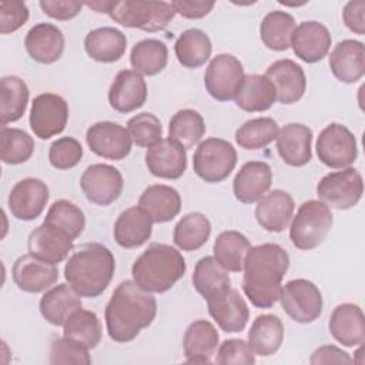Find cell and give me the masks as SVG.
I'll list each match as a JSON object with an SVG mask.
<instances>
[{"instance_id":"1","label":"cell","mask_w":365,"mask_h":365,"mask_svg":"<svg viewBox=\"0 0 365 365\" xmlns=\"http://www.w3.org/2000/svg\"><path fill=\"white\" fill-rule=\"evenodd\" d=\"M155 315L157 301L153 294L138 287L133 279L121 281L106 305L107 334L114 342H130L151 325Z\"/></svg>"},{"instance_id":"2","label":"cell","mask_w":365,"mask_h":365,"mask_svg":"<svg viewBox=\"0 0 365 365\" xmlns=\"http://www.w3.org/2000/svg\"><path fill=\"white\" fill-rule=\"evenodd\" d=\"M288 267L289 255L278 244L265 242L250 248L242 268V291L254 307H274Z\"/></svg>"},{"instance_id":"3","label":"cell","mask_w":365,"mask_h":365,"mask_svg":"<svg viewBox=\"0 0 365 365\" xmlns=\"http://www.w3.org/2000/svg\"><path fill=\"white\" fill-rule=\"evenodd\" d=\"M114 271L113 252L100 242H87L67 259L64 278L81 298H97L110 285Z\"/></svg>"},{"instance_id":"4","label":"cell","mask_w":365,"mask_h":365,"mask_svg":"<svg viewBox=\"0 0 365 365\" xmlns=\"http://www.w3.org/2000/svg\"><path fill=\"white\" fill-rule=\"evenodd\" d=\"M185 269V259L177 248L154 242L137 257L131 267V275L133 281L143 289L163 294L184 277Z\"/></svg>"},{"instance_id":"5","label":"cell","mask_w":365,"mask_h":365,"mask_svg":"<svg viewBox=\"0 0 365 365\" xmlns=\"http://www.w3.org/2000/svg\"><path fill=\"white\" fill-rule=\"evenodd\" d=\"M107 14L124 27L155 33L164 30L171 23L175 10L168 1L124 0L111 1Z\"/></svg>"},{"instance_id":"6","label":"cell","mask_w":365,"mask_h":365,"mask_svg":"<svg viewBox=\"0 0 365 365\" xmlns=\"http://www.w3.org/2000/svg\"><path fill=\"white\" fill-rule=\"evenodd\" d=\"M334 222L329 207L319 200L302 202L292 217L289 225V240L298 250L309 251L319 247Z\"/></svg>"},{"instance_id":"7","label":"cell","mask_w":365,"mask_h":365,"mask_svg":"<svg viewBox=\"0 0 365 365\" xmlns=\"http://www.w3.org/2000/svg\"><path fill=\"white\" fill-rule=\"evenodd\" d=\"M237 160V151L230 141L211 137L198 144L192 157V168L201 180L215 184L228 178Z\"/></svg>"},{"instance_id":"8","label":"cell","mask_w":365,"mask_h":365,"mask_svg":"<svg viewBox=\"0 0 365 365\" xmlns=\"http://www.w3.org/2000/svg\"><path fill=\"white\" fill-rule=\"evenodd\" d=\"M364 194V178L356 168L346 167L324 175L317 184L319 201L336 210L355 207Z\"/></svg>"},{"instance_id":"9","label":"cell","mask_w":365,"mask_h":365,"mask_svg":"<svg viewBox=\"0 0 365 365\" xmlns=\"http://www.w3.org/2000/svg\"><path fill=\"white\" fill-rule=\"evenodd\" d=\"M278 301L285 314L298 324H311L322 314V294L305 278L291 279L282 285Z\"/></svg>"},{"instance_id":"10","label":"cell","mask_w":365,"mask_h":365,"mask_svg":"<svg viewBox=\"0 0 365 365\" xmlns=\"http://www.w3.org/2000/svg\"><path fill=\"white\" fill-rule=\"evenodd\" d=\"M319 161L329 168H346L358 157V144L351 130L339 123L328 124L315 144Z\"/></svg>"},{"instance_id":"11","label":"cell","mask_w":365,"mask_h":365,"mask_svg":"<svg viewBox=\"0 0 365 365\" xmlns=\"http://www.w3.org/2000/svg\"><path fill=\"white\" fill-rule=\"evenodd\" d=\"M68 121V104L56 93H43L34 97L29 123L36 137L48 140L60 134Z\"/></svg>"},{"instance_id":"12","label":"cell","mask_w":365,"mask_h":365,"mask_svg":"<svg viewBox=\"0 0 365 365\" xmlns=\"http://www.w3.org/2000/svg\"><path fill=\"white\" fill-rule=\"evenodd\" d=\"M244 76L241 61L232 54L221 53L210 61L204 74V86L214 100L230 101L234 100Z\"/></svg>"},{"instance_id":"13","label":"cell","mask_w":365,"mask_h":365,"mask_svg":"<svg viewBox=\"0 0 365 365\" xmlns=\"http://www.w3.org/2000/svg\"><path fill=\"white\" fill-rule=\"evenodd\" d=\"M80 187L90 202L107 207L121 195L124 180L114 165L97 163L84 170L80 177Z\"/></svg>"},{"instance_id":"14","label":"cell","mask_w":365,"mask_h":365,"mask_svg":"<svg viewBox=\"0 0 365 365\" xmlns=\"http://www.w3.org/2000/svg\"><path fill=\"white\" fill-rule=\"evenodd\" d=\"M86 141L91 153L106 160L120 161L131 153L128 130L118 123L98 121L87 128Z\"/></svg>"},{"instance_id":"15","label":"cell","mask_w":365,"mask_h":365,"mask_svg":"<svg viewBox=\"0 0 365 365\" xmlns=\"http://www.w3.org/2000/svg\"><path fill=\"white\" fill-rule=\"evenodd\" d=\"M50 198L47 184L36 177L17 181L9 192L7 205L11 215L20 221H33L41 215Z\"/></svg>"},{"instance_id":"16","label":"cell","mask_w":365,"mask_h":365,"mask_svg":"<svg viewBox=\"0 0 365 365\" xmlns=\"http://www.w3.org/2000/svg\"><path fill=\"white\" fill-rule=\"evenodd\" d=\"M205 301L211 318L224 332L234 334L245 328L250 319V309L235 288L228 287Z\"/></svg>"},{"instance_id":"17","label":"cell","mask_w":365,"mask_h":365,"mask_svg":"<svg viewBox=\"0 0 365 365\" xmlns=\"http://www.w3.org/2000/svg\"><path fill=\"white\" fill-rule=\"evenodd\" d=\"M11 277L19 289L38 294L51 288L58 279V268L44 262L31 254L20 255L11 268Z\"/></svg>"},{"instance_id":"18","label":"cell","mask_w":365,"mask_h":365,"mask_svg":"<svg viewBox=\"0 0 365 365\" xmlns=\"http://www.w3.org/2000/svg\"><path fill=\"white\" fill-rule=\"evenodd\" d=\"M331 43L329 30L319 21L308 20L295 26L289 46L299 60L314 64L328 54Z\"/></svg>"},{"instance_id":"19","label":"cell","mask_w":365,"mask_h":365,"mask_svg":"<svg viewBox=\"0 0 365 365\" xmlns=\"http://www.w3.org/2000/svg\"><path fill=\"white\" fill-rule=\"evenodd\" d=\"M27 248L29 254L36 258L58 265V262L64 261L71 252L73 240L58 228L43 221V224L37 225L30 232Z\"/></svg>"},{"instance_id":"20","label":"cell","mask_w":365,"mask_h":365,"mask_svg":"<svg viewBox=\"0 0 365 365\" xmlns=\"http://www.w3.org/2000/svg\"><path fill=\"white\" fill-rule=\"evenodd\" d=\"M147 83L135 70H121L108 88V103L113 110L128 114L144 106Z\"/></svg>"},{"instance_id":"21","label":"cell","mask_w":365,"mask_h":365,"mask_svg":"<svg viewBox=\"0 0 365 365\" xmlns=\"http://www.w3.org/2000/svg\"><path fill=\"white\" fill-rule=\"evenodd\" d=\"M145 165L154 177L178 180L187 170V150L170 138H163L147 148Z\"/></svg>"},{"instance_id":"22","label":"cell","mask_w":365,"mask_h":365,"mask_svg":"<svg viewBox=\"0 0 365 365\" xmlns=\"http://www.w3.org/2000/svg\"><path fill=\"white\" fill-rule=\"evenodd\" d=\"M265 76L274 84L277 101L281 104H294L299 101L307 90V77L304 68L289 58L277 60L265 71Z\"/></svg>"},{"instance_id":"23","label":"cell","mask_w":365,"mask_h":365,"mask_svg":"<svg viewBox=\"0 0 365 365\" xmlns=\"http://www.w3.org/2000/svg\"><path fill=\"white\" fill-rule=\"evenodd\" d=\"M328 64L336 80L346 84L359 81L365 74V46L362 41L346 38L331 51Z\"/></svg>"},{"instance_id":"24","label":"cell","mask_w":365,"mask_h":365,"mask_svg":"<svg viewBox=\"0 0 365 365\" xmlns=\"http://www.w3.org/2000/svg\"><path fill=\"white\" fill-rule=\"evenodd\" d=\"M277 151L291 167H304L312 158V130L301 123L284 125L277 135Z\"/></svg>"},{"instance_id":"25","label":"cell","mask_w":365,"mask_h":365,"mask_svg":"<svg viewBox=\"0 0 365 365\" xmlns=\"http://www.w3.org/2000/svg\"><path fill=\"white\" fill-rule=\"evenodd\" d=\"M272 184V170L264 161H248L235 174L232 181L234 197L242 204L261 200Z\"/></svg>"},{"instance_id":"26","label":"cell","mask_w":365,"mask_h":365,"mask_svg":"<svg viewBox=\"0 0 365 365\" xmlns=\"http://www.w3.org/2000/svg\"><path fill=\"white\" fill-rule=\"evenodd\" d=\"M257 202L255 218L265 231L281 232L289 225L295 210V202L289 192L277 188L267 192Z\"/></svg>"},{"instance_id":"27","label":"cell","mask_w":365,"mask_h":365,"mask_svg":"<svg viewBox=\"0 0 365 365\" xmlns=\"http://www.w3.org/2000/svg\"><path fill=\"white\" fill-rule=\"evenodd\" d=\"M329 334L344 346L362 345L365 341V318L359 305L344 302L334 308L328 321Z\"/></svg>"},{"instance_id":"28","label":"cell","mask_w":365,"mask_h":365,"mask_svg":"<svg viewBox=\"0 0 365 365\" xmlns=\"http://www.w3.org/2000/svg\"><path fill=\"white\" fill-rule=\"evenodd\" d=\"M24 47L34 61L40 64H53L60 60L64 51V36L57 26L51 23H38L27 31Z\"/></svg>"},{"instance_id":"29","label":"cell","mask_w":365,"mask_h":365,"mask_svg":"<svg viewBox=\"0 0 365 365\" xmlns=\"http://www.w3.org/2000/svg\"><path fill=\"white\" fill-rule=\"evenodd\" d=\"M220 344L217 328L207 319L192 321L182 338L185 361L190 364H210Z\"/></svg>"},{"instance_id":"30","label":"cell","mask_w":365,"mask_h":365,"mask_svg":"<svg viewBox=\"0 0 365 365\" xmlns=\"http://www.w3.org/2000/svg\"><path fill=\"white\" fill-rule=\"evenodd\" d=\"M153 234V220L138 205L124 210L115 220L113 235L121 248L133 250L145 244Z\"/></svg>"},{"instance_id":"31","label":"cell","mask_w":365,"mask_h":365,"mask_svg":"<svg viewBox=\"0 0 365 365\" xmlns=\"http://www.w3.org/2000/svg\"><path fill=\"white\" fill-rule=\"evenodd\" d=\"M138 207L150 215L153 222H168L181 211V195L174 187L153 184L141 192Z\"/></svg>"},{"instance_id":"32","label":"cell","mask_w":365,"mask_h":365,"mask_svg":"<svg viewBox=\"0 0 365 365\" xmlns=\"http://www.w3.org/2000/svg\"><path fill=\"white\" fill-rule=\"evenodd\" d=\"M234 101L247 113H262L277 101V91L265 74H245Z\"/></svg>"},{"instance_id":"33","label":"cell","mask_w":365,"mask_h":365,"mask_svg":"<svg viewBox=\"0 0 365 365\" xmlns=\"http://www.w3.org/2000/svg\"><path fill=\"white\" fill-rule=\"evenodd\" d=\"M127 48L125 34L111 26L94 29L84 38V50L87 56L98 63L118 61Z\"/></svg>"},{"instance_id":"34","label":"cell","mask_w":365,"mask_h":365,"mask_svg":"<svg viewBox=\"0 0 365 365\" xmlns=\"http://www.w3.org/2000/svg\"><path fill=\"white\" fill-rule=\"evenodd\" d=\"M81 305V297L68 284H58L44 292L38 309L48 324L63 327L68 317Z\"/></svg>"},{"instance_id":"35","label":"cell","mask_w":365,"mask_h":365,"mask_svg":"<svg viewBox=\"0 0 365 365\" xmlns=\"http://www.w3.org/2000/svg\"><path fill=\"white\" fill-rule=\"evenodd\" d=\"M284 341V325L274 314L258 315L248 331V345L255 355L271 356L278 352Z\"/></svg>"},{"instance_id":"36","label":"cell","mask_w":365,"mask_h":365,"mask_svg":"<svg viewBox=\"0 0 365 365\" xmlns=\"http://www.w3.org/2000/svg\"><path fill=\"white\" fill-rule=\"evenodd\" d=\"M174 53L182 67L198 68L210 60L212 44L208 34L201 29H188L175 40Z\"/></svg>"},{"instance_id":"37","label":"cell","mask_w":365,"mask_h":365,"mask_svg":"<svg viewBox=\"0 0 365 365\" xmlns=\"http://www.w3.org/2000/svg\"><path fill=\"white\" fill-rule=\"evenodd\" d=\"M29 87L17 76H4L0 80V120L1 125L23 117L29 103Z\"/></svg>"},{"instance_id":"38","label":"cell","mask_w":365,"mask_h":365,"mask_svg":"<svg viewBox=\"0 0 365 365\" xmlns=\"http://www.w3.org/2000/svg\"><path fill=\"white\" fill-rule=\"evenodd\" d=\"M250 240L240 231H222L214 241V258L227 269L241 272L244 268L245 257L251 248Z\"/></svg>"},{"instance_id":"39","label":"cell","mask_w":365,"mask_h":365,"mask_svg":"<svg viewBox=\"0 0 365 365\" xmlns=\"http://www.w3.org/2000/svg\"><path fill=\"white\" fill-rule=\"evenodd\" d=\"M167 63L168 48L161 40L144 38L131 48L130 64L141 76H155L165 68Z\"/></svg>"},{"instance_id":"40","label":"cell","mask_w":365,"mask_h":365,"mask_svg":"<svg viewBox=\"0 0 365 365\" xmlns=\"http://www.w3.org/2000/svg\"><path fill=\"white\" fill-rule=\"evenodd\" d=\"M191 279L195 291L204 299H208L217 292H221L225 288L231 287V278L228 271L211 255L198 259Z\"/></svg>"},{"instance_id":"41","label":"cell","mask_w":365,"mask_h":365,"mask_svg":"<svg viewBox=\"0 0 365 365\" xmlns=\"http://www.w3.org/2000/svg\"><path fill=\"white\" fill-rule=\"evenodd\" d=\"M211 222L202 212H188L174 227V244L182 251H197L208 241Z\"/></svg>"},{"instance_id":"42","label":"cell","mask_w":365,"mask_h":365,"mask_svg":"<svg viewBox=\"0 0 365 365\" xmlns=\"http://www.w3.org/2000/svg\"><path fill=\"white\" fill-rule=\"evenodd\" d=\"M295 30L294 17L282 10L269 11L259 24V37L264 46L274 51H284L291 44Z\"/></svg>"},{"instance_id":"43","label":"cell","mask_w":365,"mask_h":365,"mask_svg":"<svg viewBox=\"0 0 365 365\" xmlns=\"http://www.w3.org/2000/svg\"><path fill=\"white\" fill-rule=\"evenodd\" d=\"M63 336L74 339L86 348L93 349L101 342L103 327L94 311L78 308L63 325Z\"/></svg>"},{"instance_id":"44","label":"cell","mask_w":365,"mask_h":365,"mask_svg":"<svg viewBox=\"0 0 365 365\" xmlns=\"http://www.w3.org/2000/svg\"><path fill=\"white\" fill-rule=\"evenodd\" d=\"M205 134L202 115L192 108L178 110L168 123V138L182 145L185 150L197 145Z\"/></svg>"},{"instance_id":"45","label":"cell","mask_w":365,"mask_h":365,"mask_svg":"<svg viewBox=\"0 0 365 365\" xmlns=\"http://www.w3.org/2000/svg\"><path fill=\"white\" fill-rule=\"evenodd\" d=\"M278 123L271 117H257L235 130V143L244 150H261L278 135Z\"/></svg>"},{"instance_id":"46","label":"cell","mask_w":365,"mask_h":365,"mask_svg":"<svg viewBox=\"0 0 365 365\" xmlns=\"http://www.w3.org/2000/svg\"><path fill=\"white\" fill-rule=\"evenodd\" d=\"M34 153V140L24 130L1 125L0 157L7 165H17L29 161Z\"/></svg>"},{"instance_id":"47","label":"cell","mask_w":365,"mask_h":365,"mask_svg":"<svg viewBox=\"0 0 365 365\" xmlns=\"http://www.w3.org/2000/svg\"><path fill=\"white\" fill-rule=\"evenodd\" d=\"M44 222L58 228L73 241L80 237L86 228V217L83 210L73 201L63 198L54 201L50 205L44 217Z\"/></svg>"},{"instance_id":"48","label":"cell","mask_w":365,"mask_h":365,"mask_svg":"<svg viewBox=\"0 0 365 365\" xmlns=\"http://www.w3.org/2000/svg\"><path fill=\"white\" fill-rule=\"evenodd\" d=\"M128 134L138 147L150 148L163 140L161 121L153 113H140L127 123Z\"/></svg>"},{"instance_id":"49","label":"cell","mask_w":365,"mask_h":365,"mask_svg":"<svg viewBox=\"0 0 365 365\" xmlns=\"http://www.w3.org/2000/svg\"><path fill=\"white\" fill-rule=\"evenodd\" d=\"M83 158V147L74 137H61L51 143L48 161L57 170H70Z\"/></svg>"},{"instance_id":"50","label":"cell","mask_w":365,"mask_h":365,"mask_svg":"<svg viewBox=\"0 0 365 365\" xmlns=\"http://www.w3.org/2000/svg\"><path fill=\"white\" fill-rule=\"evenodd\" d=\"M50 364H91L88 348L80 342L61 336L56 338L50 346Z\"/></svg>"},{"instance_id":"51","label":"cell","mask_w":365,"mask_h":365,"mask_svg":"<svg viewBox=\"0 0 365 365\" xmlns=\"http://www.w3.org/2000/svg\"><path fill=\"white\" fill-rule=\"evenodd\" d=\"M215 362L220 365H254L255 354L244 339H225L218 346Z\"/></svg>"},{"instance_id":"52","label":"cell","mask_w":365,"mask_h":365,"mask_svg":"<svg viewBox=\"0 0 365 365\" xmlns=\"http://www.w3.org/2000/svg\"><path fill=\"white\" fill-rule=\"evenodd\" d=\"M29 7L24 1L9 0L0 3V33L10 34L23 27L29 20Z\"/></svg>"},{"instance_id":"53","label":"cell","mask_w":365,"mask_h":365,"mask_svg":"<svg viewBox=\"0 0 365 365\" xmlns=\"http://www.w3.org/2000/svg\"><path fill=\"white\" fill-rule=\"evenodd\" d=\"M38 6L44 14L60 21L74 19L83 9V3L73 0H40Z\"/></svg>"},{"instance_id":"54","label":"cell","mask_w":365,"mask_h":365,"mask_svg":"<svg viewBox=\"0 0 365 365\" xmlns=\"http://www.w3.org/2000/svg\"><path fill=\"white\" fill-rule=\"evenodd\" d=\"M342 20L348 30L355 34H365V1L352 0L344 6Z\"/></svg>"},{"instance_id":"55","label":"cell","mask_w":365,"mask_h":365,"mask_svg":"<svg viewBox=\"0 0 365 365\" xmlns=\"http://www.w3.org/2000/svg\"><path fill=\"white\" fill-rule=\"evenodd\" d=\"M175 14L182 16L184 19L195 20L202 19L210 14L214 9L215 1H205V0H175L171 3Z\"/></svg>"},{"instance_id":"56","label":"cell","mask_w":365,"mask_h":365,"mask_svg":"<svg viewBox=\"0 0 365 365\" xmlns=\"http://www.w3.org/2000/svg\"><path fill=\"white\" fill-rule=\"evenodd\" d=\"M352 358L348 352L342 351L335 345H322L317 348L311 358L309 364L319 365V364H352Z\"/></svg>"},{"instance_id":"57","label":"cell","mask_w":365,"mask_h":365,"mask_svg":"<svg viewBox=\"0 0 365 365\" xmlns=\"http://www.w3.org/2000/svg\"><path fill=\"white\" fill-rule=\"evenodd\" d=\"M86 6L96 10L97 13H106L107 14V11L111 6V1H91V3H86Z\"/></svg>"}]
</instances>
